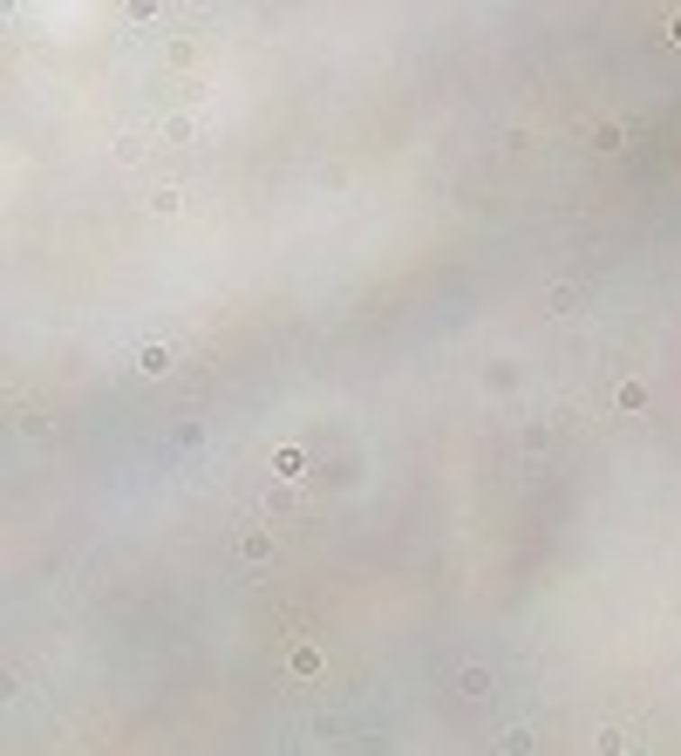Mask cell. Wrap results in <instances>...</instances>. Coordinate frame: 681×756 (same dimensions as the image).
Masks as SVG:
<instances>
[{
  "instance_id": "obj_1",
  "label": "cell",
  "mask_w": 681,
  "mask_h": 756,
  "mask_svg": "<svg viewBox=\"0 0 681 756\" xmlns=\"http://www.w3.org/2000/svg\"><path fill=\"white\" fill-rule=\"evenodd\" d=\"M170 361H177V355H170L164 341H143V348H137V369L143 375H170Z\"/></svg>"
},
{
  "instance_id": "obj_2",
  "label": "cell",
  "mask_w": 681,
  "mask_h": 756,
  "mask_svg": "<svg viewBox=\"0 0 681 756\" xmlns=\"http://www.w3.org/2000/svg\"><path fill=\"white\" fill-rule=\"evenodd\" d=\"M497 750H504V756H531L539 742H531V729H525V723H511L504 736H497Z\"/></svg>"
},
{
  "instance_id": "obj_3",
  "label": "cell",
  "mask_w": 681,
  "mask_h": 756,
  "mask_svg": "<svg viewBox=\"0 0 681 756\" xmlns=\"http://www.w3.org/2000/svg\"><path fill=\"white\" fill-rule=\"evenodd\" d=\"M627 750H634V729L606 723V729H600V756H627Z\"/></svg>"
},
{
  "instance_id": "obj_4",
  "label": "cell",
  "mask_w": 681,
  "mask_h": 756,
  "mask_svg": "<svg viewBox=\"0 0 681 756\" xmlns=\"http://www.w3.org/2000/svg\"><path fill=\"white\" fill-rule=\"evenodd\" d=\"M286 668H294L300 681H307V675H321V648H294V654H286Z\"/></svg>"
},
{
  "instance_id": "obj_5",
  "label": "cell",
  "mask_w": 681,
  "mask_h": 756,
  "mask_svg": "<svg viewBox=\"0 0 681 756\" xmlns=\"http://www.w3.org/2000/svg\"><path fill=\"white\" fill-rule=\"evenodd\" d=\"M273 552V539H266V532H239V559H266Z\"/></svg>"
},
{
  "instance_id": "obj_6",
  "label": "cell",
  "mask_w": 681,
  "mask_h": 756,
  "mask_svg": "<svg viewBox=\"0 0 681 756\" xmlns=\"http://www.w3.org/2000/svg\"><path fill=\"white\" fill-rule=\"evenodd\" d=\"M457 688L464 695H491V675H484V668H457Z\"/></svg>"
},
{
  "instance_id": "obj_7",
  "label": "cell",
  "mask_w": 681,
  "mask_h": 756,
  "mask_svg": "<svg viewBox=\"0 0 681 756\" xmlns=\"http://www.w3.org/2000/svg\"><path fill=\"white\" fill-rule=\"evenodd\" d=\"M273 463H279V478H300V470H307V457H300V450H279Z\"/></svg>"
},
{
  "instance_id": "obj_8",
  "label": "cell",
  "mask_w": 681,
  "mask_h": 756,
  "mask_svg": "<svg viewBox=\"0 0 681 756\" xmlns=\"http://www.w3.org/2000/svg\"><path fill=\"white\" fill-rule=\"evenodd\" d=\"M675 41H681V14H675Z\"/></svg>"
}]
</instances>
